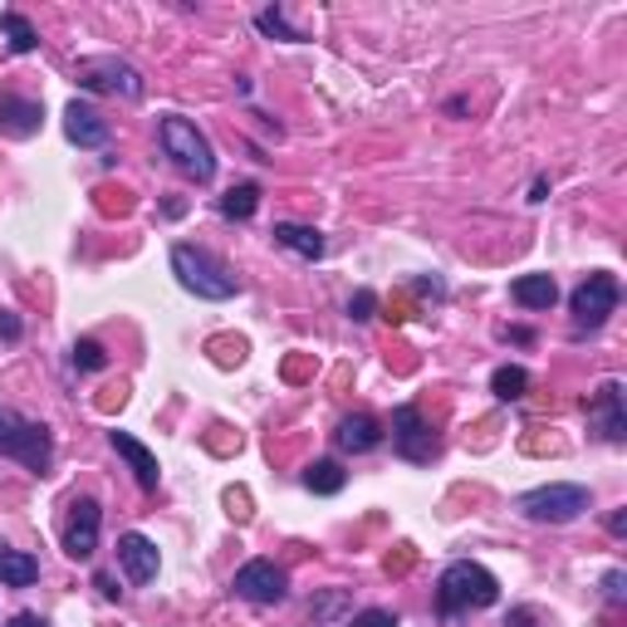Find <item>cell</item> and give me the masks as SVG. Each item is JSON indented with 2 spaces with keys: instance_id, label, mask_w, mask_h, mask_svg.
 I'll use <instances>...</instances> for the list:
<instances>
[{
  "instance_id": "8992f818",
  "label": "cell",
  "mask_w": 627,
  "mask_h": 627,
  "mask_svg": "<svg viewBox=\"0 0 627 627\" xmlns=\"http://www.w3.org/2000/svg\"><path fill=\"white\" fill-rule=\"evenodd\" d=\"M618 280L613 275H589L579 289L569 295V309H573V329L579 333H593V329H603L608 323V314L618 309Z\"/></svg>"
},
{
  "instance_id": "7c38bea8",
  "label": "cell",
  "mask_w": 627,
  "mask_h": 627,
  "mask_svg": "<svg viewBox=\"0 0 627 627\" xmlns=\"http://www.w3.org/2000/svg\"><path fill=\"white\" fill-rule=\"evenodd\" d=\"M157 545L148 535H138V529H128V535H118V569L128 573V583H152L157 579Z\"/></svg>"
},
{
  "instance_id": "5bb4252c",
  "label": "cell",
  "mask_w": 627,
  "mask_h": 627,
  "mask_svg": "<svg viewBox=\"0 0 627 627\" xmlns=\"http://www.w3.org/2000/svg\"><path fill=\"white\" fill-rule=\"evenodd\" d=\"M39 123H45V109H39L35 99L0 93V133H5V138H35Z\"/></svg>"
},
{
  "instance_id": "4fadbf2b",
  "label": "cell",
  "mask_w": 627,
  "mask_h": 627,
  "mask_svg": "<svg viewBox=\"0 0 627 627\" xmlns=\"http://www.w3.org/2000/svg\"><path fill=\"white\" fill-rule=\"evenodd\" d=\"M65 138L75 148H109V118H103L93 103H69L65 109Z\"/></svg>"
},
{
  "instance_id": "7402d4cb",
  "label": "cell",
  "mask_w": 627,
  "mask_h": 627,
  "mask_svg": "<svg viewBox=\"0 0 627 627\" xmlns=\"http://www.w3.org/2000/svg\"><path fill=\"white\" fill-rule=\"evenodd\" d=\"M255 206H260V186L255 182H240V186H231V192L221 196V216H226V221H250Z\"/></svg>"
},
{
  "instance_id": "f546056e",
  "label": "cell",
  "mask_w": 627,
  "mask_h": 627,
  "mask_svg": "<svg viewBox=\"0 0 627 627\" xmlns=\"http://www.w3.org/2000/svg\"><path fill=\"white\" fill-rule=\"evenodd\" d=\"M5 627H49V623L39 618V613H15V618H10Z\"/></svg>"
},
{
  "instance_id": "d6986e66",
  "label": "cell",
  "mask_w": 627,
  "mask_h": 627,
  "mask_svg": "<svg viewBox=\"0 0 627 627\" xmlns=\"http://www.w3.org/2000/svg\"><path fill=\"white\" fill-rule=\"evenodd\" d=\"M35 579H39V559H35V554L0 545V583H5V589H30Z\"/></svg>"
},
{
  "instance_id": "cb8c5ba5",
  "label": "cell",
  "mask_w": 627,
  "mask_h": 627,
  "mask_svg": "<svg viewBox=\"0 0 627 627\" xmlns=\"http://www.w3.org/2000/svg\"><path fill=\"white\" fill-rule=\"evenodd\" d=\"M255 25H260V35H270V39H289V45H295V39H305V35H299V30H289L285 10H260V15H255Z\"/></svg>"
},
{
  "instance_id": "4dcf8cb0",
  "label": "cell",
  "mask_w": 627,
  "mask_h": 627,
  "mask_svg": "<svg viewBox=\"0 0 627 627\" xmlns=\"http://www.w3.org/2000/svg\"><path fill=\"white\" fill-rule=\"evenodd\" d=\"M103 589V598H118V589H113V573H99V579H93Z\"/></svg>"
},
{
  "instance_id": "d4e9b609",
  "label": "cell",
  "mask_w": 627,
  "mask_h": 627,
  "mask_svg": "<svg viewBox=\"0 0 627 627\" xmlns=\"http://www.w3.org/2000/svg\"><path fill=\"white\" fill-rule=\"evenodd\" d=\"M69 363H75L79 373H99L103 363H109V353H103V343H93V339H79V343H75V353H69Z\"/></svg>"
},
{
  "instance_id": "44dd1931",
  "label": "cell",
  "mask_w": 627,
  "mask_h": 627,
  "mask_svg": "<svg viewBox=\"0 0 627 627\" xmlns=\"http://www.w3.org/2000/svg\"><path fill=\"white\" fill-rule=\"evenodd\" d=\"M490 392H495L500 402H520V397L529 392V373L520 368V363H505V368L490 373Z\"/></svg>"
},
{
  "instance_id": "2e32d148",
  "label": "cell",
  "mask_w": 627,
  "mask_h": 627,
  "mask_svg": "<svg viewBox=\"0 0 627 627\" xmlns=\"http://www.w3.org/2000/svg\"><path fill=\"white\" fill-rule=\"evenodd\" d=\"M333 442L343 446V452H353V456H363V452H373V446L383 442V426L373 422L368 412H349L339 422V432H333Z\"/></svg>"
},
{
  "instance_id": "30bf717a",
  "label": "cell",
  "mask_w": 627,
  "mask_h": 627,
  "mask_svg": "<svg viewBox=\"0 0 627 627\" xmlns=\"http://www.w3.org/2000/svg\"><path fill=\"white\" fill-rule=\"evenodd\" d=\"M99 500L93 495H79L75 505H69V525H65V554L69 559H93V549H99Z\"/></svg>"
},
{
  "instance_id": "ac0fdd59",
  "label": "cell",
  "mask_w": 627,
  "mask_h": 627,
  "mask_svg": "<svg viewBox=\"0 0 627 627\" xmlns=\"http://www.w3.org/2000/svg\"><path fill=\"white\" fill-rule=\"evenodd\" d=\"M510 299H515L520 309H554L559 285H554V275H520L515 285H510Z\"/></svg>"
},
{
  "instance_id": "ba28073f",
  "label": "cell",
  "mask_w": 627,
  "mask_h": 627,
  "mask_svg": "<svg viewBox=\"0 0 627 627\" xmlns=\"http://www.w3.org/2000/svg\"><path fill=\"white\" fill-rule=\"evenodd\" d=\"M231 593L246 603H260V608H270V603H280L289 593V573L280 569L275 559H250L236 569L231 579Z\"/></svg>"
},
{
  "instance_id": "6da1fadb",
  "label": "cell",
  "mask_w": 627,
  "mask_h": 627,
  "mask_svg": "<svg viewBox=\"0 0 627 627\" xmlns=\"http://www.w3.org/2000/svg\"><path fill=\"white\" fill-rule=\"evenodd\" d=\"M490 603H500V583L486 563L456 559L442 569V579H436V608H442L446 618L470 613V608H490Z\"/></svg>"
},
{
  "instance_id": "3957f363",
  "label": "cell",
  "mask_w": 627,
  "mask_h": 627,
  "mask_svg": "<svg viewBox=\"0 0 627 627\" xmlns=\"http://www.w3.org/2000/svg\"><path fill=\"white\" fill-rule=\"evenodd\" d=\"M0 456L20 461L25 470H35V476H49V466H55V436H49L45 422H30L15 407L0 402Z\"/></svg>"
},
{
  "instance_id": "83f0119b",
  "label": "cell",
  "mask_w": 627,
  "mask_h": 627,
  "mask_svg": "<svg viewBox=\"0 0 627 627\" xmlns=\"http://www.w3.org/2000/svg\"><path fill=\"white\" fill-rule=\"evenodd\" d=\"M603 598H608V603H623V598H627V573H623V569H608V573H603Z\"/></svg>"
},
{
  "instance_id": "484cf974",
  "label": "cell",
  "mask_w": 627,
  "mask_h": 627,
  "mask_svg": "<svg viewBox=\"0 0 627 627\" xmlns=\"http://www.w3.org/2000/svg\"><path fill=\"white\" fill-rule=\"evenodd\" d=\"M373 309H378V295H373V289H358V295L349 299V319H353V323H368Z\"/></svg>"
},
{
  "instance_id": "f1b7e54d",
  "label": "cell",
  "mask_w": 627,
  "mask_h": 627,
  "mask_svg": "<svg viewBox=\"0 0 627 627\" xmlns=\"http://www.w3.org/2000/svg\"><path fill=\"white\" fill-rule=\"evenodd\" d=\"M20 333H25V329H20V319H15V314H10V309H0V339H5V343H15Z\"/></svg>"
},
{
  "instance_id": "4316f807",
  "label": "cell",
  "mask_w": 627,
  "mask_h": 627,
  "mask_svg": "<svg viewBox=\"0 0 627 627\" xmlns=\"http://www.w3.org/2000/svg\"><path fill=\"white\" fill-rule=\"evenodd\" d=\"M343 627H397V618H392L388 608H363L358 618H349Z\"/></svg>"
},
{
  "instance_id": "ffe728a7",
  "label": "cell",
  "mask_w": 627,
  "mask_h": 627,
  "mask_svg": "<svg viewBox=\"0 0 627 627\" xmlns=\"http://www.w3.org/2000/svg\"><path fill=\"white\" fill-rule=\"evenodd\" d=\"M0 39H5L10 55H30V49L39 45V30L30 25L20 10H0Z\"/></svg>"
},
{
  "instance_id": "52a82bcc",
  "label": "cell",
  "mask_w": 627,
  "mask_h": 627,
  "mask_svg": "<svg viewBox=\"0 0 627 627\" xmlns=\"http://www.w3.org/2000/svg\"><path fill=\"white\" fill-rule=\"evenodd\" d=\"M75 79L83 89H99V93H123V99H142V75L118 55H89L79 59Z\"/></svg>"
},
{
  "instance_id": "e0dca14e",
  "label": "cell",
  "mask_w": 627,
  "mask_h": 627,
  "mask_svg": "<svg viewBox=\"0 0 627 627\" xmlns=\"http://www.w3.org/2000/svg\"><path fill=\"white\" fill-rule=\"evenodd\" d=\"M275 246H285L289 255L299 260H323V231H314V226H299V221H275Z\"/></svg>"
},
{
  "instance_id": "277c9868",
  "label": "cell",
  "mask_w": 627,
  "mask_h": 627,
  "mask_svg": "<svg viewBox=\"0 0 627 627\" xmlns=\"http://www.w3.org/2000/svg\"><path fill=\"white\" fill-rule=\"evenodd\" d=\"M157 138H162V152L172 157L186 176H196V182H212V176H216V152H212L206 133L196 128L192 118H182V113H167L162 128H157Z\"/></svg>"
},
{
  "instance_id": "7a4b0ae2",
  "label": "cell",
  "mask_w": 627,
  "mask_h": 627,
  "mask_svg": "<svg viewBox=\"0 0 627 627\" xmlns=\"http://www.w3.org/2000/svg\"><path fill=\"white\" fill-rule=\"evenodd\" d=\"M172 275H176V285L196 299H216V305H221V299L240 295V280L231 275V265H221V260L202 246H172Z\"/></svg>"
},
{
  "instance_id": "8fae6325",
  "label": "cell",
  "mask_w": 627,
  "mask_h": 627,
  "mask_svg": "<svg viewBox=\"0 0 627 627\" xmlns=\"http://www.w3.org/2000/svg\"><path fill=\"white\" fill-rule=\"evenodd\" d=\"M589 422L603 442H627V412H623V383L608 378L589 402Z\"/></svg>"
},
{
  "instance_id": "603a6c76",
  "label": "cell",
  "mask_w": 627,
  "mask_h": 627,
  "mask_svg": "<svg viewBox=\"0 0 627 627\" xmlns=\"http://www.w3.org/2000/svg\"><path fill=\"white\" fill-rule=\"evenodd\" d=\"M305 486L314 490V495H339L343 490V466L339 461H314L305 470Z\"/></svg>"
},
{
  "instance_id": "5b68a950",
  "label": "cell",
  "mask_w": 627,
  "mask_h": 627,
  "mask_svg": "<svg viewBox=\"0 0 627 627\" xmlns=\"http://www.w3.org/2000/svg\"><path fill=\"white\" fill-rule=\"evenodd\" d=\"M520 515L535 520V525H569V520H579L583 510L593 505L589 486H573V480H554V486H539V490H525V495L515 500Z\"/></svg>"
},
{
  "instance_id": "9a60e30c",
  "label": "cell",
  "mask_w": 627,
  "mask_h": 627,
  "mask_svg": "<svg viewBox=\"0 0 627 627\" xmlns=\"http://www.w3.org/2000/svg\"><path fill=\"white\" fill-rule=\"evenodd\" d=\"M109 442H113V452L128 461L133 476H138V486H142V490H157V480H162V466H157V456L148 452V446H142L133 432H109Z\"/></svg>"
},
{
  "instance_id": "9c48e42d",
  "label": "cell",
  "mask_w": 627,
  "mask_h": 627,
  "mask_svg": "<svg viewBox=\"0 0 627 627\" xmlns=\"http://www.w3.org/2000/svg\"><path fill=\"white\" fill-rule=\"evenodd\" d=\"M392 446H397V456H402V461H432V456H436L432 422H426L412 402L392 412Z\"/></svg>"
}]
</instances>
